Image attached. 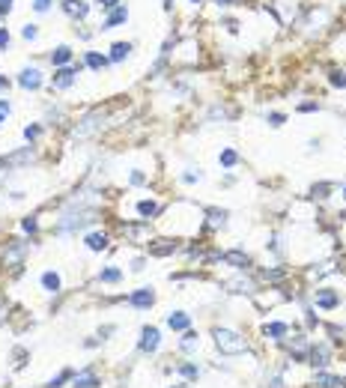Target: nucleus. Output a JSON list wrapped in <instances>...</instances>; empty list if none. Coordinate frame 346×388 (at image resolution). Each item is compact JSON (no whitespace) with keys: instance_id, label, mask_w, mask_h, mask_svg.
Here are the masks:
<instances>
[{"instance_id":"nucleus-1","label":"nucleus","mask_w":346,"mask_h":388,"mask_svg":"<svg viewBox=\"0 0 346 388\" xmlns=\"http://www.w3.org/2000/svg\"><path fill=\"white\" fill-rule=\"evenodd\" d=\"M215 344H218V350H221L224 356H239V353H245V338L236 335V332H230V329H215Z\"/></svg>"},{"instance_id":"nucleus-2","label":"nucleus","mask_w":346,"mask_h":388,"mask_svg":"<svg viewBox=\"0 0 346 388\" xmlns=\"http://www.w3.org/2000/svg\"><path fill=\"white\" fill-rule=\"evenodd\" d=\"M158 344H161V335H158V329L155 326H143V332H140V353H155L158 350Z\"/></svg>"},{"instance_id":"nucleus-3","label":"nucleus","mask_w":346,"mask_h":388,"mask_svg":"<svg viewBox=\"0 0 346 388\" xmlns=\"http://www.w3.org/2000/svg\"><path fill=\"white\" fill-rule=\"evenodd\" d=\"M314 305H317V308H323V311H332V308H338V305H341V296H338L335 290L323 287V290H317V293H314Z\"/></svg>"},{"instance_id":"nucleus-4","label":"nucleus","mask_w":346,"mask_h":388,"mask_svg":"<svg viewBox=\"0 0 346 388\" xmlns=\"http://www.w3.org/2000/svg\"><path fill=\"white\" fill-rule=\"evenodd\" d=\"M152 302H155V293H152V287H140V290H134L131 296H128V305L131 308H152Z\"/></svg>"},{"instance_id":"nucleus-5","label":"nucleus","mask_w":346,"mask_h":388,"mask_svg":"<svg viewBox=\"0 0 346 388\" xmlns=\"http://www.w3.org/2000/svg\"><path fill=\"white\" fill-rule=\"evenodd\" d=\"M18 84H21L24 90H39V84H42V72H39V69H24V72L18 75Z\"/></svg>"},{"instance_id":"nucleus-6","label":"nucleus","mask_w":346,"mask_h":388,"mask_svg":"<svg viewBox=\"0 0 346 388\" xmlns=\"http://www.w3.org/2000/svg\"><path fill=\"white\" fill-rule=\"evenodd\" d=\"M188 326H191V317H188V314H182V311L167 314V329H173V332H188Z\"/></svg>"},{"instance_id":"nucleus-7","label":"nucleus","mask_w":346,"mask_h":388,"mask_svg":"<svg viewBox=\"0 0 346 388\" xmlns=\"http://www.w3.org/2000/svg\"><path fill=\"white\" fill-rule=\"evenodd\" d=\"M96 386H99L96 371H81V374L72 377V388H96Z\"/></svg>"},{"instance_id":"nucleus-8","label":"nucleus","mask_w":346,"mask_h":388,"mask_svg":"<svg viewBox=\"0 0 346 388\" xmlns=\"http://www.w3.org/2000/svg\"><path fill=\"white\" fill-rule=\"evenodd\" d=\"M39 284H42V290H45V293H60V287H63V281H60V275H57V272H42Z\"/></svg>"},{"instance_id":"nucleus-9","label":"nucleus","mask_w":346,"mask_h":388,"mask_svg":"<svg viewBox=\"0 0 346 388\" xmlns=\"http://www.w3.org/2000/svg\"><path fill=\"white\" fill-rule=\"evenodd\" d=\"M21 257H24V242H12V245L6 248V254H3L6 266H18V263H21Z\"/></svg>"},{"instance_id":"nucleus-10","label":"nucleus","mask_w":346,"mask_h":388,"mask_svg":"<svg viewBox=\"0 0 346 388\" xmlns=\"http://www.w3.org/2000/svg\"><path fill=\"white\" fill-rule=\"evenodd\" d=\"M75 75H78L75 69H60V72L54 75V87H57V90H66V87H72V84H75Z\"/></svg>"},{"instance_id":"nucleus-11","label":"nucleus","mask_w":346,"mask_h":388,"mask_svg":"<svg viewBox=\"0 0 346 388\" xmlns=\"http://www.w3.org/2000/svg\"><path fill=\"white\" fill-rule=\"evenodd\" d=\"M87 248L90 251H105L108 248V233H87Z\"/></svg>"},{"instance_id":"nucleus-12","label":"nucleus","mask_w":346,"mask_h":388,"mask_svg":"<svg viewBox=\"0 0 346 388\" xmlns=\"http://www.w3.org/2000/svg\"><path fill=\"white\" fill-rule=\"evenodd\" d=\"M221 260H224V263H230L233 269H245V266L251 263V260L242 254V251H227V254H221Z\"/></svg>"},{"instance_id":"nucleus-13","label":"nucleus","mask_w":346,"mask_h":388,"mask_svg":"<svg viewBox=\"0 0 346 388\" xmlns=\"http://www.w3.org/2000/svg\"><path fill=\"white\" fill-rule=\"evenodd\" d=\"M287 332H290V326H287V323H266V329H263V335H266V338H272V341H281Z\"/></svg>"},{"instance_id":"nucleus-14","label":"nucleus","mask_w":346,"mask_h":388,"mask_svg":"<svg viewBox=\"0 0 346 388\" xmlns=\"http://www.w3.org/2000/svg\"><path fill=\"white\" fill-rule=\"evenodd\" d=\"M317 386L323 388H346L344 377H332V374H317Z\"/></svg>"},{"instance_id":"nucleus-15","label":"nucleus","mask_w":346,"mask_h":388,"mask_svg":"<svg viewBox=\"0 0 346 388\" xmlns=\"http://www.w3.org/2000/svg\"><path fill=\"white\" fill-rule=\"evenodd\" d=\"M63 9H66L69 15H78V18H84V15L90 12V6H87L84 0H63Z\"/></svg>"},{"instance_id":"nucleus-16","label":"nucleus","mask_w":346,"mask_h":388,"mask_svg":"<svg viewBox=\"0 0 346 388\" xmlns=\"http://www.w3.org/2000/svg\"><path fill=\"white\" fill-rule=\"evenodd\" d=\"M99 120H102V114H93V117H87V120H84V126H78V129H75V137H87V134H90V131L99 126Z\"/></svg>"},{"instance_id":"nucleus-17","label":"nucleus","mask_w":346,"mask_h":388,"mask_svg":"<svg viewBox=\"0 0 346 388\" xmlns=\"http://www.w3.org/2000/svg\"><path fill=\"white\" fill-rule=\"evenodd\" d=\"M99 281H102V284H116V281H122V272H119L116 266H105V269L99 272Z\"/></svg>"},{"instance_id":"nucleus-18","label":"nucleus","mask_w":346,"mask_h":388,"mask_svg":"<svg viewBox=\"0 0 346 388\" xmlns=\"http://www.w3.org/2000/svg\"><path fill=\"white\" fill-rule=\"evenodd\" d=\"M125 18H128V12H125V9H122V6H119V9H114V12H111V15H108V21H105V24H102V30H111V27H116V24H122V21H125Z\"/></svg>"},{"instance_id":"nucleus-19","label":"nucleus","mask_w":346,"mask_h":388,"mask_svg":"<svg viewBox=\"0 0 346 388\" xmlns=\"http://www.w3.org/2000/svg\"><path fill=\"white\" fill-rule=\"evenodd\" d=\"M30 158H33V149L27 146V149H21V152H15V155H9V158H6L3 164H6V167H15V164H27Z\"/></svg>"},{"instance_id":"nucleus-20","label":"nucleus","mask_w":346,"mask_h":388,"mask_svg":"<svg viewBox=\"0 0 346 388\" xmlns=\"http://www.w3.org/2000/svg\"><path fill=\"white\" fill-rule=\"evenodd\" d=\"M197 347H200V338H197L194 332H185L182 341H179V350H182V353H194Z\"/></svg>"},{"instance_id":"nucleus-21","label":"nucleus","mask_w":346,"mask_h":388,"mask_svg":"<svg viewBox=\"0 0 346 388\" xmlns=\"http://www.w3.org/2000/svg\"><path fill=\"white\" fill-rule=\"evenodd\" d=\"M149 251H152L155 257H164V254H170V251H176V242H170V239H158Z\"/></svg>"},{"instance_id":"nucleus-22","label":"nucleus","mask_w":346,"mask_h":388,"mask_svg":"<svg viewBox=\"0 0 346 388\" xmlns=\"http://www.w3.org/2000/svg\"><path fill=\"white\" fill-rule=\"evenodd\" d=\"M69 60H72V51H69L66 45H60V48L51 54V63H54V66H66Z\"/></svg>"},{"instance_id":"nucleus-23","label":"nucleus","mask_w":346,"mask_h":388,"mask_svg":"<svg viewBox=\"0 0 346 388\" xmlns=\"http://www.w3.org/2000/svg\"><path fill=\"white\" fill-rule=\"evenodd\" d=\"M176 371H179V374H182V377H185L188 383H194V380L200 377V368H197V365H191V362H182V365H179Z\"/></svg>"},{"instance_id":"nucleus-24","label":"nucleus","mask_w":346,"mask_h":388,"mask_svg":"<svg viewBox=\"0 0 346 388\" xmlns=\"http://www.w3.org/2000/svg\"><path fill=\"white\" fill-rule=\"evenodd\" d=\"M155 212H158V203H155V200H140V203H137V215L152 218Z\"/></svg>"},{"instance_id":"nucleus-25","label":"nucleus","mask_w":346,"mask_h":388,"mask_svg":"<svg viewBox=\"0 0 346 388\" xmlns=\"http://www.w3.org/2000/svg\"><path fill=\"white\" fill-rule=\"evenodd\" d=\"M128 51H131V45H128V42H116V45L111 48V60H125V57H128Z\"/></svg>"},{"instance_id":"nucleus-26","label":"nucleus","mask_w":346,"mask_h":388,"mask_svg":"<svg viewBox=\"0 0 346 388\" xmlns=\"http://www.w3.org/2000/svg\"><path fill=\"white\" fill-rule=\"evenodd\" d=\"M209 224L212 227H224L227 224V212L224 209H209Z\"/></svg>"},{"instance_id":"nucleus-27","label":"nucleus","mask_w":346,"mask_h":388,"mask_svg":"<svg viewBox=\"0 0 346 388\" xmlns=\"http://www.w3.org/2000/svg\"><path fill=\"white\" fill-rule=\"evenodd\" d=\"M87 63H90V69H105V66H108V60H105L102 54H96V51L87 54Z\"/></svg>"},{"instance_id":"nucleus-28","label":"nucleus","mask_w":346,"mask_h":388,"mask_svg":"<svg viewBox=\"0 0 346 388\" xmlns=\"http://www.w3.org/2000/svg\"><path fill=\"white\" fill-rule=\"evenodd\" d=\"M218 161H221L224 167H233V164L239 161V155H236V149H224V152L218 155Z\"/></svg>"},{"instance_id":"nucleus-29","label":"nucleus","mask_w":346,"mask_h":388,"mask_svg":"<svg viewBox=\"0 0 346 388\" xmlns=\"http://www.w3.org/2000/svg\"><path fill=\"white\" fill-rule=\"evenodd\" d=\"M326 356H329V350H326V347H320V350H314V353H311V359H314L311 365H320V368H323V365H329V362H326Z\"/></svg>"},{"instance_id":"nucleus-30","label":"nucleus","mask_w":346,"mask_h":388,"mask_svg":"<svg viewBox=\"0 0 346 388\" xmlns=\"http://www.w3.org/2000/svg\"><path fill=\"white\" fill-rule=\"evenodd\" d=\"M72 377H75V374H72V371H63V374H60V377H54V380H51V383H48V388H60V386H63V383H66V380H72Z\"/></svg>"},{"instance_id":"nucleus-31","label":"nucleus","mask_w":346,"mask_h":388,"mask_svg":"<svg viewBox=\"0 0 346 388\" xmlns=\"http://www.w3.org/2000/svg\"><path fill=\"white\" fill-rule=\"evenodd\" d=\"M227 287H233V293H251V281H233V284H227Z\"/></svg>"},{"instance_id":"nucleus-32","label":"nucleus","mask_w":346,"mask_h":388,"mask_svg":"<svg viewBox=\"0 0 346 388\" xmlns=\"http://www.w3.org/2000/svg\"><path fill=\"white\" fill-rule=\"evenodd\" d=\"M332 84L335 87H346V72H332Z\"/></svg>"},{"instance_id":"nucleus-33","label":"nucleus","mask_w":346,"mask_h":388,"mask_svg":"<svg viewBox=\"0 0 346 388\" xmlns=\"http://www.w3.org/2000/svg\"><path fill=\"white\" fill-rule=\"evenodd\" d=\"M24 137H27V140H36V137H39V126H27V129H24Z\"/></svg>"},{"instance_id":"nucleus-34","label":"nucleus","mask_w":346,"mask_h":388,"mask_svg":"<svg viewBox=\"0 0 346 388\" xmlns=\"http://www.w3.org/2000/svg\"><path fill=\"white\" fill-rule=\"evenodd\" d=\"M27 233H36V218H24V224H21Z\"/></svg>"},{"instance_id":"nucleus-35","label":"nucleus","mask_w":346,"mask_h":388,"mask_svg":"<svg viewBox=\"0 0 346 388\" xmlns=\"http://www.w3.org/2000/svg\"><path fill=\"white\" fill-rule=\"evenodd\" d=\"M269 123L272 126H284V114H269Z\"/></svg>"},{"instance_id":"nucleus-36","label":"nucleus","mask_w":346,"mask_h":388,"mask_svg":"<svg viewBox=\"0 0 346 388\" xmlns=\"http://www.w3.org/2000/svg\"><path fill=\"white\" fill-rule=\"evenodd\" d=\"M24 39H36V27H33V24L24 27Z\"/></svg>"},{"instance_id":"nucleus-37","label":"nucleus","mask_w":346,"mask_h":388,"mask_svg":"<svg viewBox=\"0 0 346 388\" xmlns=\"http://www.w3.org/2000/svg\"><path fill=\"white\" fill-rule=\"evenodd\" d=\"M182 179H185V182H197V179H200V173H194V170H188V173H182Z\"/></svg>"},{"instance_id":"nucleus-38","label":"nucleus","mask_w":346,"mask_h":388,"mask_svg":"<svg viewBox=\"0 0 346 388\" xmlns=\"http://www.w3.org/2000/svg\"><path fill=\"white\" fill-rule=\"evenodd\" d=\"M143 179H146V176H143V173H140V170H134V173H131V185H140V182H143Z\"/></svg>"},{"instance_id":"nucleus-39","label":"nucleus","mask_w":346,"mask_h":388,"mask_svg":"<svg viewBox=\"0 0 346 388\" xmlns=\"http://www.w3.org/2000/svg\"><path fill=\"white\" fill-rule=\"evenodd\" d=\"M48 3H51V0H36V3H33V9H36V12H45V9H48Z\"/></svg>"},{"instance_id":"nucleus-40","label":"nucleus","mask_w":346,"mask_h":388,"mask_svg":"<svg viewBox=\"0 0 346 388\" xmlns=\"http://www.w3.org/2000/svg\"><path fill=\"white\" fill-rule=\"evenodd\" d=\"M3 48H9V33H6V30H0V51H3Z\"/></svg>"},{"instance_id":"nucleus-41","label":"nucleus","mask_w":346,"mask_h":388,"mask_svg":"<svg viewBox=\"0 0 346 388\" xmlns=\"http://www.w3.org/2000/svg\"><path fill=\"white\" fill-rule=\"evenodd\" d=\"M6 114H9V102H0V123L6 120Z\"/></svg>"},{"instance_id":"nucleus-42","label":"nucleus","mask_w":346,"mask_h":388,"mask_svg":"<svg viewBox=\"0 0 346 388\" xmlns=\"http://www.w3.org/2000/svg\"><path fill=\"white\" fill-rule=\"evenodd\" d=\"M99 335H102V338H108V335H114V326H105V329H99Z\"/></svg>"},{"instance_id":"nucleus-43","label":"nucleus","mask_w":346,"mask_h":388,"mask_svg":"<svg viewBox=\"0 0 346 388\" xmlns=\"http://www.w3.org/2000/svg\"><path fill=\"white\" fill-rule=\"evenodd\" d=\"M12 9V0H0V12H9Z\"/></svg>"},{"instance_id":"nucleus-44","label":"nucleus","mask_w":346,"mask_h":388,"mask_svg":"<svg viewBox=\"0 0 346 388\" xmlns=\"http://www.w3.org/2000/svg\"><path fill=\"white\" fill-rule=\"evenodd\" d=\"M99 3H102L105 9H114V6H116V0H99Z\"/></svg>"},{"instance_id":"nucleus-45","label":"nucleus","mask_w":346,"mask_h":388,"mask_svg":"<svg viewBox=\"0 0 346 388\" xmlns=\"http://www.w3.org/2000/svg\"><path fill=\"white\" fill-rule=\"evenodd\" d=\"M215 3H218V6H227V3H230V0H215Z\"/></svg>"},{"instance_id":"nucleus-46","label":"nucleus","mask_w":346,"mask_h":388,"mask_svg":"<svg viewBox=\"0 0 346 388\" xmlns=\"http://www.w3.org/2000/svg\"><path fill=\"white\" fill-rule=\"evenodd\" d=\"M0 87H6V78H0Z\"/></svg>"},{"instance_id":"nucleus-47","label":"nucleus","mask_w":346,"mask_h":388,"mask_svg":"<svg viewBox=\"0 0 346 388\" xmlns=\"http://www.w3.org/2000/svg\"><path fill=\"white\" fill-rule=\"evenodd\" d=\"M173 388H185V386H173Z\"/></svg>"},{"instance_id":"nucleus-48","label":"nucleus","mask_w":346,"mask_h":388,"mask_svg":"<svg viewBox=\"0 0 346 388\" xmlns=\"http://www.w3.org/2000/svg\"><path fill=\"white\" fill-rule=\"evenodd\" d=\"M191 3H200V0H191Z\"/></svg>"},{"instance_id":"nucleus-49","label":"nucleus","mask_w":346,"mask_h":388,"mask_svg":"<svg viewBox=\"0 0 346 388\" xmlns=\"http://www.w3.org/2000/svg\"><path fill=\"white\" fill-rule=\"evenodd\" d=\"M344 194H346V188H344Z\"/></svg>"}]
</instances>
